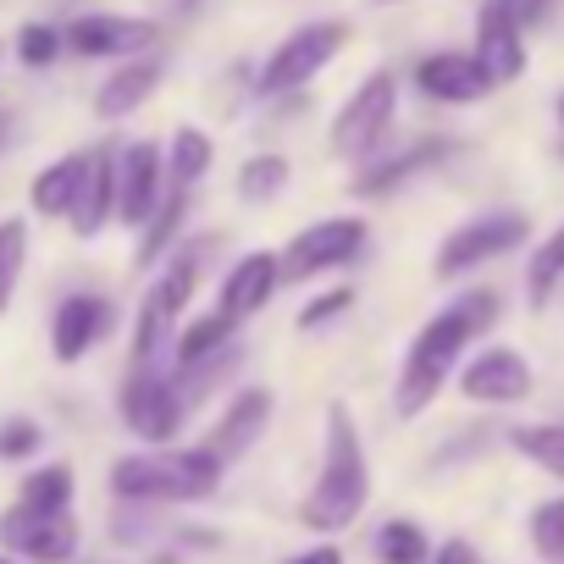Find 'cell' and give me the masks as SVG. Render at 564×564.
Segmentation results:
<instances>
[{
    "mask_svg": "<svg viewBox=\"0 0 564 564\" xmlns=\"http://www.w3.org/2000/svg\"><path fill=\"white\" fill-rule=\"evenodd\" d=\"M498 316H503V300L492 289H465L448 305H437L404 349V366H399V382H393V415L421 421L437 404V393L459 377L465 355L498 327Z\"/></svg>",
    "mask_w": 564,
    "mask_h": 564,
    "instance_id": "6da1fadb",
    "label": "cell"
},
{
    "mask_svg": "<svg viewBox=\"0 0 564 564\" xmlns=\"http://www.w3.org/2000/svg\"><path fill=\"white\" fill-rule=\"evenodd\" d=\"M366 503H371L366 437H360L349 399H333L327 415H322V470H316L311 492L300 498V525L316 531V536H338L366 514Z\"/></svg>",
    "mask_w": 564,
    "mask_h": 564,
    "instance_id": "7a4b0ae2",
    "label": "cell"
},
{
    "mask_svg": "<svg viewBox=\"0 0 564 564\" xmlns=\"http://www.w3.org/2000/svg\"><path fill=\"white\" fill-rule=\"evenodd\" d=\"M227 476V459L205 443H161V448H139L122 454L111 465V492L122 503H199L216 498Z\"/></svg>",
    "mask_w": 564,
    "mask_h": 564,
    "instance_id": "3957f363",
    "label": "cell"
},
{
    "mask_svg": "<svg viewBox=\"0 0 564 564\" xmlns=\"http://www.w3.org/2000/svg\"><path fill=\"white\" fill-rule=\"evenodd\" d=\"M399 100H404V78L393 67H371L344 95V106L333 111L327 150L338 161H349V166H366L382 150H393V139H399Z\"/></svg>",
    "mask_w": 564,
    "mask_h": 564,
    "instance_id": "277c9868",
    "label": "cell"
},
{
    "mask_svg": "<svg viewBox=\"0 0 564 564\" xmlns=\"http://www.w3.org/2000/svg\"><path fill=\"white\" fill-rule=\"evenodd\" d=\"M349 40H355V23H344V18H311V23L289 29L271 45V56L254 67V100L271 106V100L305 95L349 51Z\"/></svg>",
    "mask_w": 564,
    "mask_h": 564,
    "instance_id": "5b68a950",
    "label": "cell"
},
{
    "mask_svg": "<svg viewBox=\"0 0 564 564\" xmlns=\"http://www.w3.org/2000/svg\"><path fill=\"white\" fill-rule=\"evenodd\" d=\"M525 243H531V216H525V210H509V205L476 210V216H465L459 227H448V232L437 238V249H432V276H437V282H465V276H476L481 265H492V260H503V254H514V249H525Z\"/></svg>",
    "mask_w": 564,
    "mask_h": 564,
    "instance_id": "8992f818",
    "label": "cell"
},
{
    "mask_svg": "<svg viewBox=\"0 0 564 564\" xmlns=\"http://www.w3.org/2000/svg\"><path fill=\"white\" fill-rule=\"evenodd\" d=\"M371 249V221L344 210V216H316L282 243V271L289 282H322L333 271H349Z\"/></svg>",
    "mask_w": 564,
    "mask_h": 564,
    "instance_id": "52a82bcc",
    "label": "cell"
},
{
    "mask_svg": "<svg viewBox=\"0 0 564 564\" xmlns=\"http://www.w3.org/2000/svg\"><path fill=\"white\" fill-rule=\"evenodd\" d=\"M117 410H122V426L150 448L177 443L183 426H188V399L177 393L172 366H133L122 393H117Z\"/></svg>",
    "mask_w": 564,
    "mask_h": 564,
    "instance_id": "ba28073f",
    "label": "cell"
},
{
    "mask_svg": "<svg viewBox=\"0 0 564 564\" xmlns=\"http://www.w3.org/2000/svg\"><path fill=\"white\" fill-rule=\"evenodd\" d=\"M454 388H459L465 404H481V410H514V404H525V399L536 393V366H531L514 344H492V338H481V344L465 355Z\"/></svg>",
    "mask_w": 564,
    "mask_h": 564,
    "instance_id": "9c48e42d",
    "label": "cell"
},
{
    "mask_svg": "<svg viewBox=\"0 0 564 564\" xmlns=\"http://www.w3.org/2000/svg\"><path fill=\"white\" fill-rule=\"evenodd\" d=\"M525 34H531V29L520 23L514 0H481V7H476L470 51H476V62L487 67V78H492L498 89H509V84L525 78V67H531V40H525Z\"/></svg>",
    "mask_w": 564,
    "mask_h": 564,
    "instance_id": "30bf717a",
    "label": "cell"
},
{
    "mask_svg": "<svg viewBox=\"0 0 564 564\" xmlns=\"http://www.w3.org/2000/svg\"><path fill=\"white\" fill-rule=\"evenodd\" d=\"M62 34H67V51L84 62H128V56H150L161 45V23L133 18V12H84Z\"/></svg>",
    "mask_w": 564,
    "mask_h": 564,
    "instance_id": "8fae6325",
    "label": "cell"
},
{
    "mask_svg": "<svg viewBox=\"0 0 564 564\" xmlns=\"http://www.w3.org/2000/svg\"><path fill=\"white\" fill-rule=\"evenodd\" d=\"M166 188H172V177H166V144H155V139H128V144L117 150V221L139 232V227L161 210Z\"/></svg>",
    "mask_w": 564,
    "mask_h": 564,
    "instance_id": "7c38bea8",
    "label": "cell"
},
{
    "mask_svg": "<svg viewBox=\"0 0 564 564\" xmlns=\"http://www.w3.org/2000/svg\"><path fill=\"white\" fill-rule=\"evenodd\" d=\"M289 282V271H282V249H243L227 271H221V282H216V311H227L232 322H254V316H265V305L276 300V289Z\"/></svg>",
    "mask_w": 564,
    "mask_h": 564,
    "instance_id": "4fadbf2b",
    "label": "cell"
},
{
    "mask_svg": "<svg viewBox=\"0 0 564 564\" xmlns=\"http://www.w3.org/2000/svg\"><path fill=\"white\" fill-rule=\"evenodd\" d=\"M454 150H459V144H454V139H443V133H426V139H415V144H404V150H382L377 161L355 166L349 194H355V199H393L404 183H415V177L437 172Z\"/></svg>",
    "mask_w": 564,
    "mask_h": 564,
    "instance_id": "5bb4252c",
    "label": "cell"
},
{
    "mask_svg": "<svg viewBox=\"0 0 564 564\" xmlns=\"http://www.w3.org/2000/svg\"><path fill=\"white\" fill-rule=\"evenodd\" d=\"M78 542H84V531H78L73 509L67 514H34V509L12 503L0 514V547L29 558V564H73Z\"/></svg>",
    "mask_w": 564,
    "mask_h": 564,
    "instance_id": "9a60e30c",
    "label": "cell"
},
{
    "mask_svg": "<svg viewBox=\"0 0 564 564\" xmlns=\"http://www.w3.org/2000/svg\"><path fill=\"white\" fill-rule=\"evenodd\" d=\"M415 95L432 106H481L487 95H498V84L487 78V67L476 62V51H426L410 73Z\"/></svg>",
    "mask_w": 564,
    "mask_h": 564,
    "instance_id": "2e32d148",
    "label": "cell"
},
{
    "mask_svg": "<svg viewBox=\"0 0 564 564\" xmlns=\"http://www.w3.org/2000/svg\"><path fill=\"white\" fill-rule=\"evenodd\" d=\"M271 415H276V393L265 388V382H254V388H238L227 404H221V415L210 421V432H205V448H216L227 465H238L265 432H271Z\"/></svg>",
    "mask_w": 564,
    "mask_h": 564,
    "instance_id": "e0dca14e",
    "label": "cell"
},
{
    "mask_svg": "<svg viewBox=\"0 0 564 564\" xmlns=\"http://www.w3.org/2000/svg\"><path fill=\"white\" fill-rule=\"evenodd\" d=\"M111 322H117L111 300H100V294H67L56 305V316H51V355L62 366H78L111 333Z\"/></svg>",
    "mask_w": 564,
    "mask_h": 564,
    "instance_id": "ac0fdd59",
    "label": "cell"
},
{
    "mask_svg": "<svg viewBox=\"0 0 564 564\" xmlns=\"http://www.w3.org/2000/svg\"><path fill=\"white\" fill-rule=\"evenodd\" d=\"M161 78H166V62H161L155 51L117 62V73L95 89V117H100V122H128L133 111H144V106L155 100Z\"/></svg>",
    "mask_w": 564,
    "mask_h": 564,
    "instance_id": "d6986e66",
    "label": "cell"
},
{
    "mask_svg": "<svg viewBox=\"0 0 564 564\" xmlns=\"http://www.w3.org/2000/svg\"><path fill=\"white\" fill-rule=\"evenodd\" d=\"M89 166H95V150L56 155V161L29 183L34 210H40V216H67V221H73V210H78V199H84V183H89Z\"/></svg>",
    "mask_w": 564,
    "mask_h": 564,
    "instance_id": "ffe728a7",
    "label": "cell"
},
{
    "mask_svg": "<svg viewBox=\"0 0 564 564\" xmlns=\"http://www.w3.org/2000/svg\"><path fill=\"white\" fill-rule=\"evenodd\" d=\"M188 210H194V188H166V199H161V210L139 227V249H133V265H161L177 243H183V232H188Z\"/></svg>",
    "mask_w": 564,
    "mask_h": 564,
    "instance_id": "44dd1931",
    "label": "cell"
},
{
    "mask_svg": "<svg viewBox=\"0 0 564 564\" xmlns=\"http://www.w3.org/2000/svg\"><path fill=\"white\" fill-rule=\"evenodd\" d=\"M111 221H117V150L106 144V150H95L84 199H78V210H73V232H78V238H100Z\"/></svg>",
    "mask_w": 564,
    "mask_h": 564,
    "instance_id": "7402d4cb",
    "label": "cell"
},
{
    "mask_svg": "<svg viewBox=\"0 0 564 564\" xmlns=\"http://www.w3.org/2000/svg\"><path fill=\"white\" fill-rule=\"evenodd\" d=\"M238 333H243V322H232L227 311H199V316H183V327H177V349H172V366L177 371H188V366H199V360H210V355H221V349H232L238 344Z\"/></svg>",
    "mask_w": 564,
    "mask_h": 564,
    "instance_id": "603a6c76",
    "label": "cell"
},
{
    "mask_svg": "<svg viewBox=\"0 0 564 564\" xmlns=\"http://www.w3.org/2000/svg\"><path fill=\"white\" fill-rule=\"evenodd\" d=\"M289 183H294V161H289V155H276V150H254V155L238 166L232 194H238V205L260 210V205H276L282 194H289Z\"/></svg>",
    "mask_w": 564,
    "mask_h": 564,
    "instance_id": "cb8c5ba5",
    "label": "cell"
},
{
    "mask_svg": "<svg viewBox=\"0 0 564 564\" xmlns=\"http://www.w3.org/2000/svg\"><path fill=\"white\" fill-rule=\"evenodd\" d=\"M216 166V139L199 128V122H177L172 139H166V177L172 188H199Z\"/></svg>",
    "mask_w": 564,
    "mask_h": 564,
    "instance_id": "d4e9b609",
    "label": "cell"
},
{
    "mask_svg": "<svg viewBox=\"0 0 564 564\" xmlns=\"http://www.w3.org/2000/svg\"><path fill=\"white\" fill-rule=\"evenodd\" d=\"M558 289H564V221L547 227L531 243V254H525V305L531 311H547L558 300Z\"/></svg>",
    "mask_w": 564,
    "mask_h": 564,
    "instance_id": "484cf974",
    "label": "cell"
},
{
    "mask_svg": "<svg viewBox=\"0 0 564 564\" xmlns=\"http://www.w3.org/2000/svg\"><path fill=\"white\" fill-rule=\"evenodd\" d=\"M73 492H78L73 465H40V470H29V476H23L18 503H23V509H34V514H67V509H73Z\"/></svg>",
    "mask_w": 564,
    "mask_h": 564,
    "instance_id": "4316f807",
    "label": "cell"
},
{
    "mask_svg": "<svg viewBox=\"0 0 564 564\" xmlns=\"http://www.w3.org/2000/svg\"><path fill=\"white\" fill-rule=\"evenodd\" d=\"M509 448L520 459H531L536 470H547L553 481H564V421H525L509 426Z\"/></svg>",
    "mask_w": 564,
    "mask_h": 564,
    "instance_id": "83f0119b",
    "label": "cell"
},
{
    "mask_svg": "<svg viewBox=\"0 0 564 564\" xmlns=\"http://www.w3.org/2000/svg\"><path fill=\"white\" fill-rule=\"evenodd\" d=\"M371 553H377V564H426L432 558V536L415 525V520H382L377 525V536H371Z\"/></svg>",
    "mask_w": 564,
    "mask_h": 564,
    "instance_id": "f1b7e54d",
    "label": "cell"
},
{
    "mask_svg": "<svg viewBox=\"0 0 564 564\" xmlns=\"http://www.w3.org/2000/svg\"><path fill=\"white\" fill-rule=\"evenodd\" d=\"M355 305H360V289H355V282H327V289H316V294L300 305L294 327H300V333H327V327H338Z\"/></svg>",
    "mask_w": 564,
    "mask_h": 564,
    "instance_id": "f546056e",
    "label": "cell"
},
{
    "mask_svg": "<svg viewBox=\"0 0 564 564\" xmlns=\"http://www.w3.org/2000/svg\"><path fill=\"white\" fill-rule=\"evenodd\" d=\"M525 531H531V547H536L547 564H564V492L542 498V503L531 509Z\"/></svg>",
    "mask_w": 564,
    "mask_h": 564,
    "instance_id": "4dcf8cb0",
    "label": "cell"
},
{
    "mask_svg": "<svg viewBox=\"0 0 564 564\" xmlns=\"http://www.w3.org/2000/svg\"><path fill=\"white\" fill-rule=\"evenodd\" d=\"M23 260H29V221L12 216V221H0V311H7V300L18 289Z\"/></svg>",
    "mask_w": 564,
    "mask_h": 564,
    "instance_id": "1f68e13d",
    "label": "cell"
},
{
    "mask_svg": "<svg viewBox=\"0 0 564 564\" xmlns=\"http://www.w3.org/2000/svg\"><path fill=\"white\" fill-rule=\"evenodd\" d=\"M62 51H67V34H62V29H51V23H23V34H18V62H23V67H51Z\"/></svg>",
    "mask_w": 564,
    "mask_h": 564,
    "instance_id": "d6a6232c",
    "label": "cell"
},
{
    "mask_svg": "<svg viewBox=\"0 0 564 564\" xmlns=\"http://www.w3.org/2000/svg\"><path fill=\"white\" fill-rule=\"evenodd\" d=\"M40 448H45V432H40V421H29V415L0 421V459H34Z\"/></svg>",
    "mask_w": 564,
    "mask_h": 564,
    "instance_id": "836d02e7",
    "label": "cell"
},
{
    "mask_svg": "<svg viewBox=\"0 0 564 564\" xmlns=\"http://www.w3.org/2000/svg\"><path fill=\"white\" fill-rule=\"evenodd\" d=\"M426 564H481V553H476L465 536H448V542H443V547H437Z\"/></svg>",
    "mask_w": 564,
    "mask_h": 564,
    "instance_id": "e575fe53",
    "label": "cell"
},
{
    "mask_svg": "<svg viewBox=\"0 0 564 564\" xmlns=\"http://www.w3.org/2000/svg\"><path fill=\"white\" fill-rule=\"evenodd\" d=\"M514 7H520V23H525V29H542V23L553 18L558 0H514Z\"/></svg>",
    "mask_w": 564,
    "mask_h": 564,
    "instance_id": "d590c367",
    "label": "cell"
},
{
    "mask_svg": "<svg viewBox=\"0 0 564 564\" xmlns=\"http://www.w3.org/2000/svg\"><path fill=\"white\" fill-rule=\"evenodd\" d=\"M289 564H344V547H333V542H316V547L294 553Z\"/></svg>",
    "mask_w": 564,
    "mask_h": 564,
    "instance_id": "8d00e7d4",
    "label": "cell"
},
{
    "mask_svg": "<svg viewBox=\"0 0 564 564\" xmlns=\"http://www.w3.org/2000/svg\"><path fill=\"white\" fill-rule=\"evenodd\" d=\"M553 117H558V133H564V89L553 95Z\"/></svg>",
    "mask_w": 564,
    "mask_h": 564,
    "instance_id": "74e56055",
    "label": "cell"
},
{
    "mask_svg": "<svg viewBox=\"0 0 564 564\" xmlns=\"http://www.w3.org/2000/svg\"><path fill=\"white\" fill-rule=\"evenodd\" d=\"M7 128H12V117H7V111H0V144H7Z\"/></svg>",
    "mask_w": 564,
    "mask_h": 564,
    "instance_id": "f35d334b",
    "label": "cell"
},
{
    "mask_svg": "<svg viewBox=\"0 0 564 564\" xmlns=\"http://www.w3.org/2000/svg\"><path fill=\"white\" fill-rule=\"evenodd\" d=\"M553 155H558V161H564V133H558V139H553Z\"/></svg>",
    "mask_w": 564,
    "mask_h": 564,
    "instance_id": "ab89813d",
    "label": "cell"
},
{
    "mask_svg": "<svg viewBox=\"0 0 564 564\" xmlns=\"http://www.w3.org/2000/svg\"><path fill=\"white\" fill-rule=\"evenodd\" d=\"M371 7H404V0H371Z\"/></svg>",
    "mask_w": 564,
    "mask_h": 564,
    "instance_id": "60d3db41",
    "label": "cell"
},
{
    "mask_svg": "<svg viewBox=\"0 0 564 564\" xmlns=\"http://www.w3.org/2000/svg\"><path fill=\"white\" fill-rule=\"evenodd\" d=\"M0 564H18V553H0Z\"/></svg>",
    "mask_w": 564,
    "mask_h": 564,
    "instance_id": "b9f144b4",
    "label": "cell"
},
{
    "mask_svg": "<svg viewBox=\"0 0 564 564\" xmlns=\"http://www.w3.org/2000/svg\"><path fill=\"white\" fill-rule=\"evenodd\" d=\"M0 56H7V51H0Z\"/></svg>",
    "mask_w": 564,
    "mask_h": 564,
    "instance_id": "7bdbcfd3",
    "label": "cell"
}]
</instances>
